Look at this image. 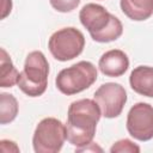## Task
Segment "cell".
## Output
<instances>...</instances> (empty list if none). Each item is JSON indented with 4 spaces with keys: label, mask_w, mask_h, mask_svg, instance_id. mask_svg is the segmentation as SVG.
I'll return each mask as SVG.
<instances>
[{
    "label": "cell",
    "mask_w": 153,
    "mask_h": 153,
    "mask_svg": "<svg viewBox=\"0 0 153 153\" xmlns=\"http://www.w3.org/2000/svg\"><path fill=\"white\" fill-rule=\"evenodd\" d=\"M49 63L39 50L29 53L25 59L24 69L19 73L17 85L29 97L42 96L48 85Z\"/></svg>",
    "instance_id": "cell-3"
},
{
    "label": "cell",
    "mask_w": 153,
    "mask_h": 153,
    "mask_svg": "<svg viewBox=\"0 0 153 153\" xmlns=\"http://www.w3.org/2000/svg\"><path fill=\"white\" fill-rule=\"evenodd\" d=\"M1 72H0V86L1 87H12L17 84L19 73L16 69L12 60L10 59L8 54L4 48H1Z\"/></svg>",
    "instance_id": "cell-12"
},
{
    "label": "cell",
    "mask_w": 153,
    "mask_h": 153,
    "mask_svg": "<svg viewBox=\"0 0 153 153\" xmlns=\"http://www.w3.org/2000/svg\"><path fill=\"white\" fill-rule=\"evenodd\" d=\"M79 19L92 39L99 43L116 41L123 32L121 20L98 4L91 2L82 6L79 12Z\"/></svg>",
    "instance_id": "cell-2"
},
{
    "label": "cell",
    "mask_w": 153,
    "mask_h": 153,
    "mask_svg": "<svg viewBox=\"0 0 153 153\" xmlns=\"http://www.w3.org/2000/svg\"><path fill=\"white\" fill-rule=\"evenodd\" d=\"M50 5L59 12L67 13L78 7L80 4V0H49Z\"/></svg>",
    "instance_id": "cell-15"
},
{
    "label": "cell",
    "mask_w": 153,
    "mask_h": 153,
    "mask_svg": "<svg viewBox=\"0 0 153 153\" xmlns=\"http://www.w3.org/2000/svg\"><path fill=\"white\" fill-rule=\"evenodd\" d=\"M97 80V68L90 61H79L60 71L55 79L57 90L72 96L88 88Z\"/></svg>",
    "instance_id": "cell-4"
},
{
    "label": "cell",
    "mask_w": 153,
    "mask_h": 153,
    "mask_svg": "<svg viewBox=\"0 0 153 153\" xmlns=\"http://www.w3.org/2000/svg\"><path fill=\"white\" fill-rule=\"evenodd\" d=\"M127 130L139 141L153 139V106L143 102L134 104L127 115Z\"/></svg>",
    "instance_id": "cell-8"
},
{
    "label": "cell",
    "mask_w": 153,
    "mask_h": 153,
    "mask_svg": "<svg viewBox=\"0 0 153 153\" xmlns=\"http://www.w3.org/2000/svg\"><path fill=\"white\" fill-rule=\"evenodd\" d=\"M85 47V37L80 30L69 26L55 31L48 42L50 54L57 61H69L79 56Z\"/></svg>",
    "instance_id": "cell-6"
},
{
    "label": "cell",
    "mask_w": 153,
    "mask_h": 153,
    "mask_svg": "<svg viewBox=\"0 0 153 153\" xmlns=\"http://www.w3.org/2000/svg\"><path fill=\"white\" fill-rule=\"evenodd\" d=\"M100 116V108L94 99L85 98L71 103L65 124L66 140L76 148L91 143Z\"/></svg>",
    "instance_id": "cell-1"
},
{
    "label": "cell",
    "mask_w": 153,
    "mask_h": 153,
    "mask_svg": "<svg viewBox=\"0 0 153 153\" xmlns=\"http://www.w3.org/2000/svg\"><path fill=\"white\" fill-rule=\"evenodd\" d=\"M18 115V102L13 94H0V123L7 124L12 122Z\"/></svg>",
    "instance_id": "cell-13"
},
{
    "label": "cell",
    "mask_w": 153,
    "mask_h": 153,
    "mask_svg": "<svg viewBox=\"0 0 153 153\" xmlns=\"http://www.w3.org/2000/svg\"><path fill=\"white\" fill-rule=\"evenodd\" d=\"M93 99L99 105L104 117L115 118L121 115L127 103V92L121 84L105 82L97 88Z\"/></svg>",
    "instance_id": "cell-7"
},
{
    "label": "cell",
    "mask_w": 153,
    "mask_h": 153,
    "mask_svg": "<svg viewBox=\"0 0 153 153\" xmlns=\"http://www.w3.org/2000/svg\"><path fill=\"white\" fill-rule=\"evenodd\" d=\"M139 152H140V147L128 139H122L116 141L110 148V153H139Z\"/></svg>",
    "instance_id": "cell-14"
},
{
    "label": "cell",
    "mask_w": 153,
    "mask_h": 153,
    "mask_svg": "<svg viewBox=\"0 0 153 153\" xmlns=\"http://www.w3.org/2000/svg\"><path fill=\"white\" fill-rule=\"evenodd\" d=\"M122 12L131 20L141 22L153 14V0H121Z\"/></svg>",
    "instance_id": "cell-11"
},
{
    "label": "cell",
    "mask_w": 153,
    "mask_h": 153,
    "mask_svg": "<svg viewBox=\"0 0 153 153\" xmlns=\"http://www.w3.org/2000/svg\"><path fill=\"white\" fill-rule=\"evenodd\" d=\"M66 140V126L55 117L43 118L36 127L32 146L36 153H57Z\"/></svg>",
    "instance_id": "cell-5"
},
{
    "label": "cell",
    "mask_w": 153,
    "mask_h": 153,
    "mask_svg": "<svg viewBox=\"0 0 153 153\" xmlns=\"http://www.w3.org/2000/svg\"><path fill=\"white\" fill-rule=\"evenodd\" d=\"M96 152V151H98V152H103V149L99 147V146H97L96 143H93V142H91V143H88L87 146H84V147H80V148H76L75 149V152Z\"/></svg>",
    "instance_id": "cell-17"
},
{
    "label": "cell",
    "mask_w": 153,
    "mask_h": 153,
    "mask_svg": "<svg viewBox=\"0 0 153 153\" xmlns=\"http://www.w3.org/2000/svg\"><path fill=\"white\" fill-rule=\"evenodd\" d=\"M98 67L104 75L117 78L127 72L129 67V59L124 51L120 49H111L100 56Z\"/></svg>",
    "instance_id": "cell-9"
},
{
    "label": "cell",
    "mask_w": 153,
    "mask_h": 153,
    "mask_svg": "<svg viewBox=\"0 0 153 153\" xmlns=\"http://www.w3.org/2000/svg\"><path fill=\"white\" fill-rule=\"evenodd\" d=\"M129 84L131 90L136 93L153 98V67H135L130 73Z\"/></svg>",
    "instance_id": "cell-10"
},
{
    "label": "cell",
    "mask_w": 153,
    "mask_h": 153,
    "mask_svg": "<svg viewBox=\"0 0 153 153\" xmlns=\"http://www.w3.org/2000/svg\"><path fill=\"white\" fill-rule=\"evenodd\" d=\"M0 146H1V152H4V153H7L8 151L10 152H14V153L19 152V148L16 145V142L10 141V140H1L0 141Z\"/></svg>",
    "instance_id": "cell-16"
},
{
    "label": "cell",
    "mask_w": 153,
    "mask_h": 153,
    "mask_svg": "<svg viewBox=\"0 0 153 153\" xmlns=\"http://www.w3.org/2000/svg\"><path fill=\"white\" fill-rule=\"evenodd\" d=\"M11 8H12V1L11 0H4V7H2V14H1V18L4 19L10 12H11Z\"/></svg>",
    "instance_id": "cell-18"
}]
</instances>
